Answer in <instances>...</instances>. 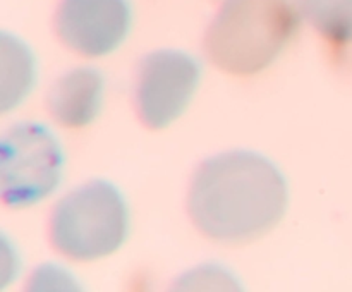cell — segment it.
<instances>
[{"mask_svg": "<svg viewBox=\"0 0 352 292\" xmlns=\"http://www.w3.org/2000/svg\"><path fill=\"white\" fill-rule=\"evenodd\" d=\"M287 208V182L260 153L223 151L196 168L188 213L215 243L248 244L270 232Z\"/></svg>", "mask_w": 352, "mask_h": 292, "instance_id": "cell-1", "label": "cell"}, {"mask_svg": "<svg viewBox=\"0 0 352 292\" xmlns=\"http://www.w3.org/2000/svg\"><path fill=\"white\" fill-rule=\"evenodd\" d=\"M298 30L299 12L291 0H226L206 30V57L226 74H258Z\"/></svg>", "mask_w": 352, "mask_h": 292, "instance_id": "cell-2", "label": "cell"}, {"mask_svg": "<svg viewBox=\"0 0 352 292\" xmlns=\"http://www.w3.org/2000/svg\"><path fill=\"white\" fill-rule=\"evenodd\" d=\"M127 236V208L110 182L91 181L69 192L50 218V243L74 261H93L116 253Z\"/></svg>", "mask_w": 352, "mask_h": 292, "instance_id": "cell-3", "label": "cell"}, {"mask_svg": "<svg viewBox=\"0 0 352 292\" xmlns=\"http://www.w3.org/2000/svg\"><path fill=\"white\" fill-rule=\"evenodd\" d=\"M60 146L47 127L21 122L0 144V188L10 208H26L54 192L62 177Z\"/></svg>", "mask_w": 352, "mask_h": 292, "instance_id": "cell-4", "label": "cell"}, {"mask_svg": "<svg viewBox=\"0 0 352 292\" xmlns=\"http://www.w3.org/2000/svg\"><path fill=\"white\" fill-rule=\"evenodd\" d=\"M199 82L198 62L177 50H158L141 60L136 109L144 127L158 131L186 110Z\"/></svg>", "mask_w": 352, "mask_h": 292, "instance_id": "cell-5", "label": "cell"}, {"mask_svg": "<svg viewBox=\"0 0 352 292\" xmlns=\"http://www.w3.org/2000/svg\"><path fill=\"white\" fill-rule=\"evenodd\" d=\"M131 26L127 0H60L55 31L69 50L82 57H102L116 50Z\"/></svg>", "mask_w": 352, "mask_h": 292, "instance_id": "cell-6", "label": "cell"}, {"mask_svg": "<svg viewBox=\"0 0 352 292\" xmlns=\"http://www.w3.org/2000/svg\"><path fill=\"white\" fill-rule=\"evenodd\" d=\"M102 95L103 78L96 69H74L52 86L47 100L48 110L62 127L81 129L98 115Z\"/></svg>", "mask_w": 352, "mask_h": 292, "instance_id": "cell-7", "label": "cell"}, {"mask_svg": "<svg viewBox=\"0 0 352 292\" xmlns=\"http://www.w3.org/2000/svg\"><path fill=\"white\" fill-rule=\"evenodd\" d=\"M298 3L322 36L336 45L352 43V0H298Z\"/></svg>", "mask_w": 352, "mask_h": 292, "instance_id": "cell-8", "label": "cell"}]
</instances>
